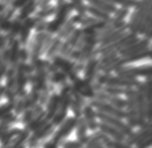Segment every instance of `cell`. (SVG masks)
<instances>
[{
	"mask_svg": "<svg viewBox=\"0 0 152 148\" xmlns=\"http://www.w3.org/2000/svg\"><path fill=\"white\" fill-rule=\"evenodd\" d=\"M58 94L60 97L59 108L50 121L55 127L60 125L68 116V110H70V102H72V85L69 81L60 85V91Z\"/></svg>",
	"mask_w": 152,
	"mask_h": 148,
	"instance_id": "cell-1",
	"label": "cell"
},
{
	"mask_svg": "<svg viewBox=\"0 0 152 148\" xmlns=\"http://www.w3.org/2000/svg\"><path fill=\"white\" fill-rule=\"evenodd\" d=\"M72 13H73V8L68 0L56 4V13L53 15V18L48 22L45 32L50 33V34H57L60 27L70 17Z\"/></svg>",
	"mask_w": 152,
	"mask_h": 148,
	"instance_id": "cell-2",
	"label": "cell"
},
{
	"mask_svg": "<svg viewBox=\"0 0 152 148\" xmlns=\"http://www.w3.org/2000/svg\"><path fill=\"white\" fill-rule=\"evenodd\" d=\"M95 81L101 85H113L119 88H135L139 83V79H128V77H119L114 73H102L100 72Z\"/></svg>",
	"mask_w": 152,
	"mask_h": 148,
	"instance_id": "cell-3",
	"label": "cell"
},
{
	"mask_svg": "<svg viewBox=\"0 0 152 148\" xmlns=\"http://www.w3.org/2000/svg\"><path fill=\"white\" fill-rule=\"evenodd\" d=\"M150 2H151V0H139L137 5L133 8V13L131 14V18L127 22V29L129 32L135 33L139 35L140 26L142 24V21L149 9Z\"/></svg>",
	"mask_w": 152,
	"mask_h": 148,
	"instance_id": "cell-4",
	"label": "cell"
},
{
	"mask_svg": "<svg viewBox=\"0 0 152 148\" xmlns=\"http://www.w3.org/2000/svg\"><path fill=\"white\" fill-rule=\"evenodd\" d=\"M139 39H140V35L127 31V32H125L121 35V38H119L114 43H110V45H107V46H98V52H99V55L107 54V52H118L121 49H124V48L128 47L129 45L134 43Z\"/></svg>",
	"mask_w": 152,
	"mask_h": 148,
	"instance_id": "cell-5",
	"label": "cell"
},
{
	"mask_svg": "<svg viewBox=\"0 0 152 148\" xmlns=\"http://www.w3.org/2000/svg\"><path fill=\"white\" fill-rule=\"evenodd\" d=\"M125 99H126V123L132 128H137V113H136V102H135V89L134 88H125Z\"/></svg>",
	"mask_w": 152,
	"mask_h": 148,
	"instance_id": "cell-6",
	"label": "cell"
},
{
	"mask_svg": "<svg viewBox=\"0 0 152 148\" xmlns=\"http://www.w3.org/2000/svg\"><path fill=\"white\" fill-rule=\"evenodd\" d=\"M115 74L128 79H139V77H152V64L140 65V66H132L127 65L121 67V70Z\"/></svg>",
	"mask_w": 152,
	"mask_h": 148,
	"instance_id": "cell-7",
	"label": "cell"
},
{
	"mask_svg": "<svg viewBox=\"0 0 152 148\" xmlns=\"http://www.w3.org/2000/svg\"><path fill=\"white\" fill-rule=\"evenodd\" d=\"M135 102L137 113V128L146 122L145 117V97H144V84L143 81H139L135 85Z\"/></svg>",
	"mask_w": 152,
	"mask_h": 148,
	"instance_id": "cell-8",
	"label": "cell"
},
{
	"mask_svg": "<svg viewBox=\"0 0 152 148\" xmlns=\"http://www.w3.org/2000/svg\"><path fill=\"white\" fill-rule=\"evenodd\" d=\"M27 63L25 62H18L16 65V72H15V92L16 96L19 98L24 97L26 95L25 87L28 80H27V72H26Z\"/></svg>",
	"mask_w": 152,
	"mask_h": 148,
	"instance_id": "cell-9",
	"label": "cell"
},
{
	"mask_svg": "<svg viewBox=\"0 0 152 148\" xmlns=\"http://www.w3.org/2000/svg\"><path fill=\"white\" fill-rule=\"evenodd\" d=\"M50 60L52 62V64L57 66L58 70L63 71L67 75L68 81H70L72 79H74L77 75H80V72L76 70V63L70 60L69 58L64 57L60 55H56L55 57L51 58Z\"/></svg>",
	"mask_w": 152,
	"mask_h": 148,
	"instance_id": "cell-10",
	"label": "cell"
},
{
	"mask_svg": "<svg viewBox=\"0 0 152 148\" xmlns=\"http://www.w3.org/2000/svg\"><path fill=\"white\" fill-rule=\"evenodd\" d=\"M96 117H98L99 122L107 123L109 125L114 127V128H116L117 130H119L125 137L129 135L134 131V129H132V128H131L124 120H121V119H118V117H115V116H111V115H108V114L98 112V110H96Z\"/></svg>",
	"mask_w": 152,
	"mask_h": 148,
	"instance_id": "cell-11",
	"label": "cell"
},
{
	"mask_svg": "<svg viewBox=\"0 0 152 148\" xmlns=\"http://www.w3.org/2000/svg\"><path fill=\"white\" fill-rule=\"evenodd\" d=\"M69 83H70V85H72V88H73L77 94H80L82 97H84L85 99L91 100V99L94 98V96H95L94 88H93L92 83H90L89 81H86L85 79H83V77H81L80 75H77V77H75L74 79L70 80Z\"/></svg>",
	"mask_w": 152,
	"mask_h": 148,
	"instance_id": "cell-12",
	"label": "cell"
},
{
	"mask_svg": "<svg viewBox=\"0 0 152 148\" xmlns=\"http://www.w3.org/2000/svg\"><path fill=\"white\" fill-rule=\"evenodd\" d=\"M76 122H77V119L76 117H74V116H67V119L60 125H58L59 128H58L57 131L53 132L52 140L55 142H57L58 145H60L75 130Z\"/></svg>",
	"mask_w": 152,
	"mask_h": 148,
	"instance_id": "cell-13",
	"label": "cell"
},
{
	"mask_svg": "<svg viewBox=\"0 0 152 148\" xmlns=\"http://www.w3.org/2000/svg\"><path fill=\"white\" fill-rule=\"evenodd\" d=\"M89 104L98 112H101V113H104V114H108V115L118 117V119H121V120H125V117H126L125 110L116 108L115 106H113L111 104H109L108 102H100V100L91 99Z\"/></svg>",
	"mask_w": 152,
	"mask_h": 148,
	"instance_id": "cell-14",
	"label": "cell"
},
{
	"mask_svg": "<svg viewBox=\"0 0 152 148\" xmlns=\"http://www.w3.org/2000/svg\"><path fill=\"white\" fill-rule=\"evenodd\" d=\"M151 131H152V122L146 121L143 125L139 127V129L136 130V131H133L131 135H127L125 141H126L127 145H129L132 147L136 146V145L141 144L143 140H145L146 138H148V135L151 133Z\"/></svg>",
	"mask_w": 152,
	"mask_h": 148,
	"instance_id": "cell-15",
	"label": "cell"
},
{
	"mask_svg": "<svg viewBox=\"0 0 152 148\" xmlns=\"http://www.w3.org/2000/svg\"><path fill=\"white\" fill-rule=\"evenodd\" d=\"M55 132V125L49 121L48 123H45V125H42L41 128H39L38 130H35L33 132V135L30 137L28 139V147L34 148L35 146H38V142L42 139H45L47 137H49Z\"/></svg>",
	"mask_w": 152,
	"mask_h": 148,
	"instance_id": "cell-16",
	"label": "cell"
},
{
	"mask_svg": "<svg viewBox=\"0 0 152 148\" xmlns=\"http://www.w3.org/2000/svg\"><path fill=\"white\" fill-rule=\"evenodd\" d=\"M151 45V40H148L146 38H140L137 41H135L134 43L129 45L128 47L124 48L118 52L119 56H128V55H134V54H139L143 52L145 49H149Z\"/></svg>",
	"mask_w": 152,
	"mask_h": 148,
	"instance_id": "cell-17",
	"label": "cell"
},
{
	"mask_svg": "<svg viewBox=\"0 0 152 148\" xmlns=\"http://www.w3.org/2000/svg\"><path fill=\"white\" fill-rule=\"evenodd\" d=\"M99 57V56H98ZM98 57L90 58L89 60L85 63L84 68H83V79L89 81L90 83H93L98 74L100 73L99 71V59Z\"/></svg>",
	"mask_w": 152,
	"mask_h": 148,
	"instance_id": "cell-18",
	"label": "cell"
},
{
	"mask_svg": "<svg viewBox=\"0 0 152 148\" xmlns=\"http://www.w3.org/2000/svg\"><path fill=\"white\" fill-rule=\"evenodd\" d=\"M82 117L84 119V121L86 123L88 128L90 131H96L98 130V125H99V120L96 117V110L90 105L89 103H86L83 107L82 112Z\"/></svg>",
	"mask_w": 152,
	"mask_h": 148,
	"instance_id": "cell-19",
	"label": "cell"
},
{
	"mask_svg": "<svg viewBox=\"0 0 152 148\" xmlns=\"http://www.w3.org/2000/svg\"><path fill=\"white\" fill-rule=\"evenodd\" d=\"M37 24V18L34 16H31L28 18L24 19L22 22V26H20V31H19V39L18 41L20 42V45L26 46L28 42V39L31 35V31L35 27Z\"/></svg>",
	"mask_w": 152,
	"mask_h": 148,
	"instance_id": "cell-20",
	"label": "cell"
},
{
	"mask_svg": "<svg viewBox=\"0 0 152 148\" xmlns=\"http://www.w3.org/2000/svg\"><path fill=\"white\" fill-rule=\"evenodd\" d=\"M45 33L47 32H39L35 33L33 42H32V48H31V62H34L40 58V56L42 55V50H43V42H45Z\"/></svg>",
	"mask_w": 152,
	"mask_h": 148,
	"instance_id": "cell-21",
	"label": "cell"
},
{
	"mask_svg": "<svg viewBox=\"0 0 152 148\" xmlns=\"http://www.w3.org/2000/svg\"><path fill=\"white\" fill-rule=\"evenodd\" d=\"M86 104L85 98L82 97L80 94H77L73 88H72V102H70V110L73 112V116L78 119L82 116L83 107Z\"/></svg>",
	"mask_w": 152,
	"mask_h": 148,
	"instance_id": "cell-22",
	"label": "cell"
},
{
	"mask_svg": "<svg viewBox=\"0 0 152 148\" xmlns=\"http://www.w3.org/2000/svg\"><path fill=\"white\" fill-rule=\"evenodd\" d=\"M59 104H60V97L58 92H52L51 96L49 97L48 102H47V108H45V117L48 121H51V119L55 116L59 108Z\"/></svg>",
	"mask_w": 152,
	"mask_h": 148,
	"instance_id": "cell-23",
	"label": "cell"
},
{
	"mask_svg": "<svg viewBox=\"0 0 152 148\" xmlns=\"http://www.w3.org/2000/svg\"><path fill=\"white\" fill-rule=\"evenodd\" d=\"M98 130L103 132L104 135H107L110 139H114V140H121V141H125L126 137L121 133L119 130H117L116 128L109 125L107 123L103 122H99V125H98Z\"/></svg>",
	"mask_w": 152,
	"mask_h": 148,
	"instance_id": "cell-24",
	"label": "cell"
},
{
	"mask_svg": "<svg viewBox=\"0 0 152 148\" xmlns=\"http://www.w3.org/2000/svg\"><path fill=\"white\" fill-rule=\"evenodd\" d=\"M127 31H128V29H127V23H126L125 25H123L119 29H117V30L113 31L111 33H109L104 38L100 39L99 40V46H107V45H110V43H114L119 38H121V35L125 32H127Z\"/></svg>",
	"mask_w": 152,
	"mask_h": 148,
	"instance_id": "cell-25",
	"label": "cell"
},
{
	"mask_svg": "<svg viewBox=\"0 0 152 148\" xmlns=\"http://www.w3.org/2000/svg\"><path fill=\"white\" fill-rule=\"evenodd\" d=\"M37 10H38V1L37 0H31L19 9V13L16 17L23 22L24 19L31 17Z\"/></svg>",
	"mask_w": 152,
	"mask_h": 148,
	"instance_id": "cell-26",
	"label": "cell"
},
{
	"mask_svg": "<svg viewBox=\"0 0 152 148\" xmlns=\"http://www.w3.org/2000/svg\"><path fill=\"white\" fill-rule=\"evenodd\" d=\"M9 49V66L16 67L19 62V52H20V42L18 39L14 40L9 46H7Z\"/></svg>",
	"mask_w": 152,
	"mask_h": 148,
	"instance_id": "cell-27",
	"label": "cell"
},
{
	"mask_svg": "<svg viewBox=\"0 0 152 148\" xmlns=\"http://www.w3.org/2000/svg\"><path fill=\"white\" fill-rule=\"evenodd\" d=\"M76 27H77V25H76L75 21H74V18H73V16H70L69 18L65 22V24L60 27V30L58 31L56 35H57L59 39L65 40V39H67L70 34L73 33V31L75 30Z\"/></svg>",
	"mask_w": 152,
	"mask_h": 148,
	"instance_id": "cell-28",
	"label": "cell"
},
{
	"mask_svg": "<svg viewBox=\"0 0 152 148\" xmlns=\"http://www.w3.org/2000/svg\"><path fill=\"white\" fill-rule=\"evenodd\" d=\"M20 26H22V21L18 19L17 17L12 19V24H10V27L9 30L7 31L6 38H7V46H9L14 40L17 39V35L19 34V31H20Z\"/></svg>",
	"mask_w": 152,
	"mask_h": 148,
	"instance_id": "cell-29",
	"label": "cell"
},
{
	"mask_svg": "<svg viewBox=\"0 0 152 148\" xmlns=\"http://www.w3.org/2000/svg\"><path fill=\"white\" fill-rule=\"evenodd\" d=\"M118 57V52H107V54H102L99 55V71L104 72L110 65L115 62V59Z\"/></svg>",
	"mask_w": 152,
	"mask_h": 148,
	"instance_id": "cell-30",
	"label": "cell"
},
{
	"mask_svg": "<svg viewBox=\"0 0 152 148\" xmlns=\"http://www.w3.org/2000/svg\"><path fill=\"white\" fill-rule=\"evenodd\" d=\"M49 121L47 120L45 117V112H41L39 115H37L34 119H32L31 121L28 123H26V127L25 129L30 132H34L35 130H38L39 128H41L42 125H45V123H48Z\"/></svg>",
	"mask_w": 152,
	"mask_h": 148,
	"instance_id": "cell-31",
	"label": "cell"
},
{
	"mask_svg": "<svg viewBox=\"0 0 152 148\" xmlns=\"http://www.w3.org/2000/svg\"><path fill=\"white\" fill-rule=\"evenodd\" d=\"M84 1L88 2V5H90V6L100 8V9L104 10L106 13L110 14V15H113L117 9V7L114 6L110 2H108L107 0H84Z\"/></svg>",
	"mask_w": 152,
	"mask_h": 148,
	"instance_id": "cell-32",
	"label": "cell"
},
{
	"mask_svg": "<svg viewBox=\"0 0 152 148\" xmlns=\"http://www.w3.org/2000/svg\"><path fill=\"white\" fill-rule=\"evenodd\" d=\"M56 13V4L55 5H48L42 8H39L38 10L34 13V17L37 18V21H41V19H48L50 16H53Z\"/></svg>",
	"mask_w": 152,
	"mask_h": 148,
	"instance_id": "cell-33",
	"label": "cell"
},
{
	"mask_svg": "<svg viewBox=\"0 0 152 148\" xmlns=\"http://www.w3.org/2000/svg\"><path fill=\"white\" fill-rule=\"evenodd\" d=\"M129 14H131V9L124 8V7H117L116 12L111 15L109 21L113 23H125L126 18L129 16Z\"/></svg>",
	"mask_w": 152,
	"mask_h": 148,
	"instance_id": "cell-34",
	"label": "cell"
},
{
	"mask_svg": "<svg viewBox=\"0 0 152 148\" xmlns=\"http://www.w3.org/2000/svg\"><path fill=\"white\" fill-rule=\"evenodd\" d=\"M61 43H63V40H61V39H59L57 35L53 37L50 46L48 47V49H47V52H45V57H47V59L50 60L51 58L55 57L56 55L59 54V49H60V47H61Z\"/></svg>",
	"mask_w": 152,
	"mask_h": 148,
	"instance_id": "cell-35",
	"label": "cell"
},
{
	"mask_svg": "<svg viewBox=\"0 0 152 148\" xmlns=\"http://www.w3.org/2000/svg\"><path fill=\"white\" fill-rule=\"evenodd\" d=\"M48 81L52 84H58V85H61V84L68 82V77L67 75L60 70L52 72L50 74H48Z\"/></svg>",
	"mask_w": 152,
	"mask_h": 148,
	"instance_id": "cell-36",
	"label": "cell"
},
{
	"mask_svg": "<svg viewBox=\"0 0 152 148\" xmlns=\"http://www.w3.org/2000/svg\"><path fill=\"white\" fill-rule=\"evenodd\" d=\"M43 106L42 105H40V104H37L35 106H33L31 108H28V110H26L24 112V115L22 117V122L23 123H28L31 121L32 119H34L37 115H39L41 112H43Z\"/></svg>",
	"mask_w": 152,
	"mask_h": 148,
	"instance_id": "cell-37",
	"label": "cell"
},
{
	"mask_svg": "<svg viewBox=\"0 0 152 148\" xmlns=\"http://www.w3.org/2000/svg\"><path fill=\"white\" fill-rule=\"evenodd\" d=\"M86 13L91 16H93L94 18L100 19V21H109L111 17V15L106 13L104 10H102L100 8H96V7L90 6V5L86 6Z\"/></svg>",
	"mask_w": 152,
	"mask_h": 148,
	"instance_id": "cell-38",
	"label": "cell"
},
{
	"mask_svg": "<svg viewBox=\"0 0 152 148\" xmlns=\"http://www.w3.org/2000/svg\"><path fill=\"white\" fill-rule=\"evenodd\" d=\"M76 137H77V140H82L83 138H85L88 135V131L89 128L86 125V123L84 121L82 116L77 119V122H76Z\"/></svg>",
	"mask_w": 152,
	"mask_h": 148,
	"instance_id": "cell-39",
	"label": "cell"
},
{
	"mask_svg": "<svg viewBox=\"0 0 152 148\" xmlns=\"http://www.w3.org/2000/svg\"><path fill=\"white\" fill-rule=\"evenodd\" d=\"M70 6L73 8V12H75L77 15H86V6L88 4H85L84 0H68Z\"/></svg>",
	"mask_w": 152,
	"mask_h": 148,
	"instance_id": "cell-40",
	"label": "cell"
},
{
	"mask_svg": "<svg viewBox=\"0 0 152 148\" xmlns=\"http://www.w3.org/2000/svg\"><path fill=\"white\" fill-rule=\"evenodd\" d=\"M19 132H20V130L17 129V128L6 130V131L1 135V137H0V139H1V145H2V146H8V144L12 140V138H13L14 135H17Z\"/></svg>",
	"mask_w": 152,
	"mask_h": 148,
	"instance_id": "cell-41",
	"label": "cell"
},
{
	"mask_svg": "<svg viewBox=\"0 0 152 148\" xmlns=\"http://www.w3.org/2000/svg\"><path fill=\"white\" fill-rule=\"evenodd\" d=\"M107 1L116 7H124L128 9H133L139 2V0H107Z\"/></svg>",
	"mask_w": 152,
	"mask_h": 148,
	"instance_id": "cell-42",
	"label": "cell"
},
{
	"mask_svg": "<svg viewBox=\"0 0 152 148\" xmlns=\"http://www.w3.org/2000/svg\"><path fill=\"white\" fill-rule=\"evenodd\" d=\"M108 103L119 110H125L126 107V99L123 98V96H110L108 99Z\"/></svg>",
	"mask_w": 152,
	"mask_h": 148,
	"instance_id": "cell-43",
	"label": "cell"
},
{
	"mask_svg": "<svg viewBox=\"0 0 152 148\" xmlns=\"http://www.w3.org/2000/svg\"><path fill=\"white\" fill-rule=\"evenodd\" d=\"M102 91L106 92L109 96H124L125 94V88H119V87H113V85H103Z\"/></svg>",
	"mask_w": 152,
	"mask_h": 148,
	"instance_id": "cell-44",
	"label": "cell"
},
{
	"mask_svg": "<svg viewBox=\"0 0 152 148\" xmlns=\"http://www.w3.org/2000/svg\"><path fill=\"white\" fill-rule=\"evenodd\" d=\"M106 148H134L129 145H127L126 141H121V140H114V139H109L104 144Z\"/></svg>",
	"mask_w": 152,
	"mask_h": 148,
	"instance_id": "cell-45",
	"label": "cell"
},
{
	"mask_svg": "<svg viewBox=\"0 0 152 148\" xmlns=\"http://www.w3.org/2000/svg\"><path fill=\"white\" fill-rule=\"evenodd\" d=\"M15 103L16 102H8V103L1 105L0 106V117H2L4 115L10 113L14 110V107H15Z\"/></svg>",
	"mask_w": 152,
	"mask_h": 148,
	"instance_id": "cell-46",
	"label": "cell"
},
{
	"mask_svg": "<svg viewBox=\"0 0 152 148\" xmlns=\"http://www.w3.org/2000/svg\"><path fill=\"white\" fill-rule=\"evenodd\" d=\"M83 145L81 141L78 140H69V141L63 142V148H83Z\"/></svg>",
	"mask_w": 152,
	"mask_h": 148,
	"instance_id": "cell-47",
	"label": "cell"
},
{
	"mask_svg": "<svg viewBox=\"0 0 152 148\" xmlns=\"http://www.w3.org/2000/svg\"><path fill=\"white\" fill-rule=\"evenodd\" d=\"M47 25H48V21H47V19H41V21H37V24H35V27H34V29H35L37 33L45 32Z\"/></svg>",
	"mask_w": 152,
	"mask_h": 148,
	"instance_id": "cell-48",
	"label": "cell"
},
{
	"mask_svg": "<svg viewBox=\"0 0 152 148\" xmlns=\"http://www.w3.org/2000/svg\"><path fill=\"white\" fill-rule=\"evenodd\" d=\"M136 148H150L152 147V131L151 133L148 135V138H146L145 140H143V141L139 144V145H136L135 146Z\"/></svg>",
	"mask_w": 152,
	"mask_h": 148,
	"instance_id": "cell-49",
	"label": "cell"
},
{
	"mask_svg": "<svg viewBox=\"0 0 152 148\" xmlns=\"http://www.w3.org/2000/svg\"><path fill=\"white\" fill-rule=\"evenodd\" d=\"M28 1H31V0H13L12 4H10V7L14 8L15 10H18V9H20L24 5H26Z\"/></svg>",
	"mask_w": 152,
	"mask_h": 148,
	"instance_id": "cell-50",
	"label": "cell"
},
{
	"mask_svg": "<svg viewBox=\"0 0 152 148\" xmlns=\"http://www.w3.org/2000/svg\"><path fill=\"white\" fill-rule=\"evenodd\" d=\"M28 52H27V49H26L25 47H23V48H20V52H19V62H25L27 60V58H28Z\"/></svg>",
	"mask_w": 152,
	"mask_h": 148,
	"instance_id": "cell-51",
	"label": "cell"
},
{
	"mask_svg": "<svg viewBox=\"0 0 152 148\" xmlns=\"http://www.w3.org/2000/svg\"><path fill=\"white\" fill-rule=\"evenodd\" d=\"M7 47V38L5 34L0 33V52Z\"/></svg>",
	"mask_w": 152,
	"mask_h": 148,
	"instance_id": "cell-52",
	"label": "cell"
},
{
	"mask_svg": "<svg viewBox=\"0 0 152 148\" xmlns=\"http://www.w3.org/2000/svg\"><path fill=\"white\" fill-rule=\"evenodd\" d=\"M143 37L146 38L148 40H151L152 39V21H151V23L149 24V26H148V29L145 30V32H144V34H143Z\"/></svg>",
	"mask_w": 152,
	"mask_h": 148,
	"instance_id": "cell-53",
	"label": "cell"
},
{
	"mask_svg": "<svg viewBox=\"0 0 152 148\" xmlns=\"http://www.w3.org/2000/svg\"><path fill=\"white\" fill-rule=\"evenodd\" d=\"M43 148H59V145H58L57 142H55L52 139H51V140L45 142Z\"/></svg>",
	"mask_w": 152,
	"mask_h": 148,
	"instance_id": "cell-54",
	"label": "cell"
},
{
	"mask_svg": "<svg viewBox=\"0 0 152 148\" xmlns=\"http://www.w3.org/2000/svg\"><path fill=\"white\" fill-rule=\"evenodd\" d=\"M37 1H38V8H42V7L50 5L52 0H37Z\"/></svg>",
	"mask_w": 152,
	"mask_h": 148,
	"instance_id": "cell-55",
	"label": "cell"
},
{
	"mask_svg": "<svg viewBox=\"0 0 152 148\" xmlns=\"http://www.w3.org/2000/svg\"><path fill=\"white\" fill-rule=\"evenodd\" d=\"M12 1H13V0H0V4H2L4 6H6V7H9L10 4H12Z\"/></svg>",
	"mask_w": 152,
	"mask_h": 148,
	"instance_id": "cell-56",
	"label": "cell"
},
{
	"mask_svg": "<svg viewBox=\"0 0 152 148\" xmlns=\"http://www.w3.org/2000/svg\"><path fill=\"white\" fill-rule=\"evenodd\" d=\"M5 95V87H2V85H0V99L2 98V96Z\"/></svg>",
	"mask_w": 152,
	"mask_h": 148,
	"instance_id": "cell-57",
	"label": "cell"
},
{
	"mask_svg": "<svg viewBox=\"0 0 152 148\" xmlns=\"http://www.w3.org/2000/svg\"><path fill=\"white\" fill-rule=\"evenodd\" d=\"M152 40V39H151ZM149 59H151L152 60V43L150 45V57H149Z\"/></svg>",
	"mask_w": 152,
	"mask_h": 148,
	"instance_id": "cell-58",
	"label": "cell"
},
{
	"mask_svg": "<svg viewBox=\"0 0 152 148\" xmlns=\"http://www.w3.org/2000/svg\"><path fill=\"white\" fill-rule=\"evenodd\" d=\"M63 1H66V0H56V4H58V2H63Z\"/></svg>",
	"mask_w": 152,
	"mask_h": 148,
	"instance_id": "cell-59",
	"label": "cell"
},
{
	"mask_svg": "<svg viewBox=\"0 0 152 148\" xmlns=\"http://www.w3.org/2000/svg\"><path fill=\"white\" fill-rule=\"evenodd\" d=\"M135 148H136V147H135Z\"/></svg>",
	"mask_w": 152,
	"mask_h": 148,
	"instance_id": "cell-60",
	"label": "cell"
}]
</instances>
